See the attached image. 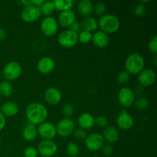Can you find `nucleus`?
Segmentation results:
<instances>
[{
  "mask_svg": "<svg viewBox=\"0 0 157 157\" xmlns=\"http://www.w3.org/2000/svg\"><path fill=\"white\" fill-rule=\"evenodd\" d=\"M38 150L33 147H27L24 151L25 157H37L38 156Z\"/></svg>",
  "mask_w": 157,
  "mask_h": 157,
  "instance_id": "obj_37",
  "label": "nucleus"
},
{
  "mask_svg": "<svg viewBox=\"0 0 157 157\" xmlns=\"http://www.w3.org/2000/svg\"><path fill=\"white\" fill-rule=\"evenodd\" d=\"M74 113H75V107L71 104L67 103L63 106L62 113L65 117V118H69L70 117H71L74 114Z\"/></svg>",
  "mask_w": 157,
  "mask_h": 157,
  "instance_id": "obj_32",
  "label": "nucleus"
},
{
  "mask_svg": "<svg viewBox=\"0 0 157 157\" xmlns=\"http://www.w3.org/2000/svg\"><path fill=\"white\" fill-rule=\"evenodd\" d=\"M98 27L101 29V32L107 34H113L117 32L121 26L119 18L113 15L105 14L99 18L98 21Z\"/></svg>",
  "mask_w": 157,
  "mask_h": 157,
  "instance_id": "obj_3",
  "label": "nucleus"
},
{
  "mask_svg": "<svg viewBox=\"0 0 157 157\" xmlns=\"http://www.w3.org/2000/svg\"><path fill=\"white\" fill-rule=\"evenodd\" d=\"M78 123L80 128L84 130H90L94 126V117L89 113H82L78 117Z\"/></svg>",
  "mask_w": 157,
  "mask_h": 157,
  "instance_id": "obj_18",
  "label": "nucleus"
},
{
  "mask_svg": "<svg viewBox=\"0 0 157 157\" xmlns=\"http://www.w3.org/2000/svg\"><path fill=\"white\" fill-rule=\"evenodd\" d=\"M93 157H98V156H94Z\"/></svg>",
  "mask_w": 157,
  "mask_h": 157,
  "instance_id": "obj_46",
  "label": "nucleus"
},
{
  "mask_svg": "<svg viewBox=\"0 0 157 157\" xmlns=\"http://www.w3.org/2000/svg\"><path fill=\"white\" fill-rule=\"evenodd\" d=\"M3 76L8 81H15L18 79L21 74V67L17 61H12L5 65L2 71Z\"/></svg>",
  "mask_w": 157,
  "mask_h": 157,
  "instance_id": "obj_6",
  "label": "nucleus"
},
{
  "mask_svg": "<svg viewBox=\"0 0 157 157\" xmlns=\"http://www.w3.org/2000/svg\"><path fill=\"white\" fill-rule=\"evenodd\" d=\"M57 134L61 137H68L75 129V123L70 118H63L58 123L56 127Z\"/></svg>",
  "mask_w": 157,
  "mask_h": 157,
  "instance_id": "obj_7",
  "label": "nucleus"
},
{
  "mask_svg": "<svg viewBox=\"0 0 157 157\" xmlns=\"http://www.w3.org/2000/svg\"><path fill=\"white\" fill-rule=\"evenodd\" d=\"M84 144L87 150L91 152H96L101 150L104 145V140L101 133H93L87 136L84 140Z\"/></svg>",
  "mask_w": 157,
  "mask_h": 157,
  "instance_id": "obj_5",
  "label": "nucleus"
},
{
  "mask_svg": "<svg viewBox=\"0 0 157 157\" xmlns=\"http://www.w3.org/2000/svg\"><path fill=\"white\" fill-rule=\"evenodd\" d=\"M54 5H55V10L60 11V12H64V11L71 10L74 6V1L72 0H56L54 1Z\"/></svg>",
  "mask_w": 157,
  "mask_h": 157,
  "instance_id": "obj_25",
  "label": "nucleus"
},
{
  "mask_svg": "<svg viewBox=\"0 0 157 157\" xmlns=\"http://www.w3.org/2000/svg\"><path fill=\"white\" fill-rule=\"evenodd\" d=\"M41 12L39 8H37L34 6L24 7L21 12V18L25 22H34L39 19L41 16Z\"/></svg>",
  "mask_w": 157,
  "mask_h": 157,
  "instance_id": "obj_12",
  "label": "nucleus"
},
{
  "mask_svg": "<svg viewBox=\"0 0 157 157\" xmlns=\"http://www.w3.org/2000/svg\"><path fill=\"white\" fill-rule=\"evenodd\" d=\"M38 136V130L35 125L33 124H28L24 127L22 130V136L25 140L32 141L36 139Z\"/></svg>",
  "mask_w": 157,
  "mask_h": 157,
  "instance_id": "obj_24",
  "label": "nucleus"
},
{
  "mask_svg": "<svg viewBox=\"0 0 157 157\" xmlns=\"http://www.w3.org/2000/svg\"><path fill=\"white\" fill-rule=\"evenodd\" d=\"M0 110H1L0 112L2 113L5 117H12L18 114L19 109H18V106L15 102L9 101V102L4 103L2 105Z\"/></svg>",
  "mask_w": 157,
  "mask_h": 157,
  "instance_id": "obj_20",
  "label": "nucleus"
},
{
  "mask_svg": "<svg viewBox=\"0 0 157 157\" xmlns=\"http://www.w3.org/2000/svg\"><path fill=\"white\" fill-rule=\"evenodd\" d=\"M70 157H78V156H70Z\"/></svg>",
  "mask_w": 157,
  "mask_h": 157,
  "instance_id": "obj_47",
  "label": "nucleus"
},
{
  "mask_svg": "<svg viewBox=\"0 0 157 157\" xmlns=\"http://www.w3.org/2000/svg\"><path fill=\"white\" fill-rule=\"evenodd\" d=\"M94 5L90 0H81L78 4V12L81 15L88 17L93 12Z\"/></svg>",
  "mask_w": 157,
  "mask_h": 157,
  "instance_id": "obj_22",
  "label": "nucleus"
},
{
  "mask_svg": "<svg viewBox=\"0 0 157 157\" xmlns=\"http://www.w3.org/2000/svg\"><path fill=\"white\" fill-rule=\"evenodd\" d=\"M146 12H147V8H146L145 5L141 4V3L136 5L134 8V10H133V13L138 17L144 16Z\"/></svg>",
  "mask_w": 157,
  "mask_h": 157,
  "instance_id": "obj_34",
  "label": "nucleus"
},
{
  "mask_svg": "<svg viewBox=\"0 0 157 157\" xmlns=\"http://www.w3.org/2000/svg\"><path fill=\"white\" fill-rule=\"evenodd\" d=\"M44 98L48 104L55 106L61 102L62 94L58 89L55 87H49L44 92Z\"/></svg>",
  "mask_w": 157,
  "mask_h": 157,
  "instance_id": "obj_16",
  "label": "nucleus"
},
{
  "mask_svg": "<svg viewBox=\"0 0 157 157\" xmlns=\"http://www.w3.org/2000/svg\"><path fill=\"white\" fill-rule=\"evenodd\" d=\"M6 31H5L4 29L2 28H0V41H2L6 38Z\"/></svg>",
  "mask_w": 157,
  "mask_h": 157,
  "instance_id": "obj_43",
  "label": "nucleus"
},
{
  "mask_svg": "<svg viewBox=\"0 0 157 157\" xmlns=\"http://www.w3.org/2000/svg\"><path fill=\"white\" fill-rule=\"evenodd\" d=\"M32 6H35L37 8H40L41 6V5L43 4L44 1L43 0H32Z\"/></svg>",
  "mask_w": 157,
  "mask_h": 157,
  "instance_id": "obj_42",
  "label": "nucleus"
},
{
  "mask_svg": "<svg viewBox=\"0 0 157 157\" xmlns=\"http://www.w3.org/2000/svg\"><path fill=\"white\" fill-rule=\"evenodd\" d=\"M117 124L118 127L122 130H129L133 127L134 121L130 113L123 110L117 117Z\"/></svg>",
  "mask_w": 157,
  "mask_h": 157,
  "instance_id": "obj_13",
  "label": "nucleus"
},
{
  "mask_svg": "<svg viewBox=\"0 0 157 157\" xmlns=\"http://www.w3.org/2000/svg\"><path fill=\"white\" fill-rule=\"evenodd\" d=\"M38 130V135H39L43 140H52L57 134L56 127L51 122H44L40 124Z\"/></svg>",
  "mask_w": 157,
  "mask_h": 157,
  "instance_id": "obj_9",
  "label": "nucleus"
},
{
  "mask_svg": "<svg viewBox=\"0 0 157 157\" xmlns=\"http://www.w3.org/2000/svg\"><path fill=\"white\" fill-rule=\"evenodd\" d=\"M55 62L51 57H43L37 63V69L42 75H48L54 71Z\"/></svg>",
  "mask_w": 157,
  "mask_h": 157,
  "instance_id": "obj_15",
  "label": "nucleus"
},
{
  "mask_svg": "<svg viewBox=\"0 0 157 157\" xmlns=\"http://www.w3.org/2000/svg\"><path fill=\"white\" fill-rule=\"evenodd\" d=\"M41 14L45 15L46 17L51 16L55 10V5L52 1H44L43 4L39 8Z\"/></svg>",
  "mask_w": 157,
  "mask_h": 157,
  "instance_id": "obj_26",
  "label": "nucleus"
},
{
  "mask_svg": "<svg viewBox=\"0 0 157 157\" xmlns=\"http://www.w3.org/2000/svg\"><path fill=\"white\" fill-rule=\"evenodd\" d=\"M81 27L82 31L91 32L96 31L98 28V21L93 17H86L81 22Z\"/></svg>",
  "mask_w": 157,
  "mask_h": 157,
  "instance_id": "obj_23",
  "label": "nucleus"
},
{
  "mask_svg": "<svg viewBox=\"0 0 157 157\" xmlns=\"http://www.w3.org/2000/svg\"><path fill=\"white\" fill-rule=\"evenodd\" d=\"M6 117H5L3 116L2 113L0 112V131L4 129L5 126H6Z\"/></svg>",
  "mask_w": 157,
  "mask_h": 157,
  "instance_id": "obj_41",
  "label": "nucleus"
},
{
  "mask_svg": "<svg viewBox=\"0 0 157 157\" xmlns=\"http://www.w3.org/2000/svg\"><path fill=\"white\" fill-rule=\"evenodd\" d=\"M41 32L47 37H51L57 33L58 29V21L54 17H45L42 19L40 25Z\"/></svg>",
  "mask_w": 157,
  "mask_h": 157,
  "instance_id": "obj_8",
  "label": "nucleus"
},
{
  "mask_svg": "<svg viewBox=\"0 0 157 157\" xmlns=\"http://www.w3.org/2000/svg\"><path fill=\"white\" fill-rule=\"evenodd\" d=\"M58 23L64 28H70L75 21H76V14L73 10L61 12L58 18Z\"/></svg>",
  "mask_w": 157,
  "mask_h": 157,
  "instance_id": "obj_17",
  "label": "nucleus"
},
{
  "mask_svg": "<svg viewBox=\"0 0 157 157\" xmlns=\"http://www.w3.org/2000/svg\"><path fill=\"white\" fill-rule=\"evenodd\" d=\"M148 48L151 53L156 55L157 53V36L155 35L150 40L148 44Z\"/></svg>",
  "mask_w": 157,
  "mask_h": 157,
  "instance_id": "obj_36",
  "label": "nucleus"
},
{
  "mask_svg": "<svg viewBox=\"0 0 157 157\" xmlns=\"http://www.w3.org/2000/svg\"><path fill=\"white\" fill-rule=\"evenodd\" d=\"M94 124L100 127H106L107 126V119L104 116H98L94 118Z\"/></svg>",
  "mask_w": 157,
  "mask_h": 157,
  "instance_id": "obj_38",
  "label": "nucleus"
},
{
  "mask_svg": "<svg viewBox=\"0 0 157 157\" xmlns=\"http://www.w3.org/2000/svg\"><path fill=\"white\" fill-rule=\"evenodd\" d=\"M48 115L47 108L44 104L33 102L29 104L25 109V116L31 124L40 125L45 122Z\"/></svg>",
  "mask_w": 157,
  "mask_h": 157,
  "instance_id": "obj_1",
  "label": "nucleus"
},
{
  "mask_svg": "<svg viewBox=\"0 0 157 157\" xmlns=\"http://www.w3.org/2000/svg\"><path fill=\"white\" fill-rule=\"evenodd\" d=\"M91 41L98 48H104L108 45L110 39L107 34L101 31H98L92 35Z\"/></svg>",
  "mask_w": 157,
  "mask_h": 157,
  "instance_id": "obj_19",
  "label": "nucleus"
},
{
  "mask_svg": "<svg viewBox=\"0 0 157 157\" xmlns=\"http://www.w3.org/2000/svg\"><path fill=\"white\" fill-rule=\"evenodd\" d=\"M0 98H1V96H0Z\"/></svg>",
  "mask_w": 157,
  "mask_h": 157,
  "instance_id": "obj_48",
  "label": "nucleus"
},
{
  "mask_svg": "<svg viewBox=\"0 0 157 157\" xmlns=\"http://www.w3.org/2000/svg\"><path fill=\"white\" fill-rule=\"evenodd\" d=\"M92 35L93 34L91 32L81 31L79 32V34H78V41H80L81 44H87L92 40Z\"/></svg>",
  "mask_w": 157,
  "mask_h": 157,
  "instance_id": "obj_28",
  "label": "nucleus"
},
{
  "mask_svg": "<svg viewBox=\"0 0 157 157\" xmlns=\"http://www.w3.org/2000/svg\"><path fill=\"white\" fill-rule=\"evenodd\" d=\"M118 83L121 84H126L130 80V75L126 71H122L117 75V78Z\"/></svg>",
  "mask_w": 157,
  "mask_h": 157,
  "instance_id": "obj_33",
  "label": "nucleus"
},
{
  "mask_svg": "<svg viewBox=\"0 0 157 157\" xmlns=\"http://www.w3.org/2000/svg\"><path fill=\"white\" fill-rule=\"evenodd\" d=\"M102 136L104 141H107V144H111L117 140L119 138V133L113 126H107L104 128Z\"/></svg>",
  "mask_w": 157,
  "mask_h": 157,
  "instance_id": "obj_21",
  "label": "nucleus"
},
{
  "mask_svg": "<svg viewBox=\"0 0 157 157\" xmlns=\"http://www.w3.org/2000/svg\"><path fill=\"white\" fill-rule=\"evenodd\" d=\"M101 149H102L103 153H104V156H111L112 153H113V147H112V146L109 144L103 146V147Z\"/></svg>",
  "mask_w": 157,
  "mask_h": 157,
  "instance_id": "obj_39",
  "label": "nucleus"
},
{
  "mask_svg": "<svg viewBox=\"0 0 157 157\" xmlns=\"http://www.w3.org/2000/svg\"><path fill=\"white\" fill-rule=\"evenodd\" d=\"M107 11V6L104 2H98L94 6L93 12L98 15H105V12Z\"/></svg>",
  "mask_w": 157,
  "mask_h": 157,
  "instance_id": "obj_30",
  "label": "nucleus"
},
{
  "mask_svg": "<svg viewBox=\"0 0 157 157\" xmlns=\"http://www.w3.org/2000/svg\"><path fill=\"white\" fill-rule=\"evenodd\" d=\"M144 58L139 53L130 54L125 61V71L129 75H139L144 70Z\"/></svg>",
  "mask_w": 157,
  "mask_h": 157,
  "instance_id": "obj_2",
  "label": "nucleus"
},
{
  "mask_svg": "<svg viewBox=\"0 0 157 157\" xmlns=\"http://www.w3.org/2000/svg\"><path fill=\"white\" fill-rule=\"evenodd\" d=\"M66 151L70 156H77L79 153V147L76 143L71 142L67 145Z\"/></svg>",
  "mask_w": 157,
  "mask_h": 157,
  "instance_id": "obj_29",
  "label": "nucleus"
},
{
  "mask_svg": "<svg viewBox=\"0 0 157 157\" xmlns=\"http://www.w3.org/2000/svg\"><path fill=\"white\" fill-rule=\"evenodd\" d=\"M153 63H154V65L156 66V55H155L154 59H153Z\"/></svg>",
  "mask_w": 157,
  "mask_h": 157,
  "instance_id": "obj_45",
  "label": "nucleus"
},
{
  "mask_svg": "<svg viewBox=\"0 0 157 157\" xmlns=\"http://www.w3.org/2000/svg\"><path fill=\"white\" fill-rule=\"evenodd\" d=\"M72 134H73L74 137L76 140H85V138L87 137V134H86L85 130H84L81 128L75 129V130H74Z\"/></svg>",
  "mask_w": 157,
  "mask_h": 157,
  "instance_id": "obj_35",
  "label": "nucleus"
},
{
  "mask_svg": "<svg viewBox=\"0 0 157 157\" xmlns=\"http://www.w3.org/2000/svg\"><path fill=\"white\" fill-rule=\"evenodd\" d=\"M149 104H150V102H149L147 98H142L138 99L137 101L135 102L134 105H135V107H136L137 110H145V109H147V107H148Z\"/></svg>",
  "mask_w": 157,
  "mask_h": 157,
  "instance_id": "obj_31",
  "label": "nucleus"
},
{
  "mask_svg": "<svg viewBox=\"0 0 157 157\" xmlns=\"http://www.w3.org/2000/svg\"><path fill=\"white\" fill-rule=\"evenodd\" d=\"M156 78L155 71L150 68H145L138 75V81L142 87H149L155 82Z\"/></svg>",
  "mask_w": 157,
  "mask_h": 157,
  "instance_id": "obj_14",
  "label": "nucleus"
},
{
  "mask_svg": "<svg viewBox=\"0 0 157 157\" xmlns=\"http://www.w3.org/2000/svg\"><path fill=\"white\" fill-rule=\"evenodd\" d=\"M70 30H71L72 32H75V33L78 34V32H80V31L81 30V23L78 22V21H75L73 24L71 25L70 27Z\"/></svg>",
  "mask_w": 157,
  "mask_h": 157,
  "instance_id": "obj_40",
  "label": "nucleus"
},
{
  "mask_svg": "<svg viewBox=\"0 0 157 157\" xmlns=\"http://www.w3.org/2000/svg\"><path fill=\"white\" fill-rule=\"evenodd\" d=\"M12 93V86L8 81H2L0 83V96L8 98Z\"/></svg>",
  "mask_w": 157,
  "mask_h": 157,
  "instance_id": "obj_27",
  "label": "nucleus"
},
{
  "mask_svg": "<svg viewBox=\"0 0 157 157\" xmlns=\"http://www.w3.org/2000/svg\"><path fill=\"white\" fill-rule=\"evenodd\" d=\"M20 3L21 4V6H23L24 7H27V6H32V0H27V1H21Z\"/></svg>",
  "mask_w": 157,
  "mask_h": 157,
  "instance_id": "obj_44",
  "label": "nucleus"
},
{
  "mask_svg": "<svg viewBox=\"0 0 157 157\" xmlns=\"http://www.w3.org/2000/svg\"><path fill=\"white\" fill-rule=\"evenodd\" d=\"M38 153L44 157L53 156L58 151V145L53 140H42L38 146Z\"/></svg>",
  "mask_w": 157,
  "mask_h": 157,
  "instance_id": "obj_11",
  "label": "nucleus"
},
{
  "mask_svg": "<svg viewBox=\"0 0 157 157\" xmlns=\"http://www.w3.org/2000/svg\"><path fill=\"white\" fill-rule=\"evenodd\" d=\"M117 99L123 107H130L135 102V93L129 87H122L118 93Z\"/></svg>",
  "mask_w": 157,
  "mask_h": 157,
  "instance_id": "obj_10",
  "label": "nucleus"
},
{
  "mask_svg": "<svg viewBox=\"0 0 157 157\" xmlns=\"http://www.w3.org/2000/svg\"><path fill=\"white\" fill-rule=\"evenodd\" d=\"M58 44L64 48H72L76 45L78 41V34L67 29L59 34L57 38Z\"/></svg>",
  "mask_w": 157,
  "mask_h": 157,
  "instance_id": "obj_4",
  "label": "nucleus"
}]
</instances>
